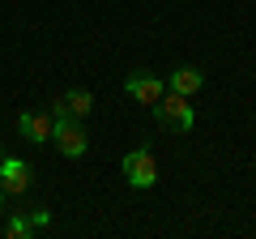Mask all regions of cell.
<instances>
[{"label":"cell","mask_w":256,"mask_h":239,"mask_svg":"<svg viewBox=\"0 0 256 239\" xmlns=\"http://www.w3.org/2000/svg\"><path fill=\"white\" fill-rule=\"evenodd\" d=\"M154 120L162 124L166 132H188L192 128V107H188V94H175V90H166L162 98L154 102Z\"/></svg>","instance_id":"6da1fadb"},{"label":"cell","mask_w":256,"mask_h":239,"mask_svg":"<svg viewBox=\"0 0 256 239\" xmlns=\"http://www.w3.org/2000/svg\"><path fill=\"white\" fill-rule=\"evenodd\" d=\"M52 141H56V150H60L64 158H82L86 150H90V137H86V128L77 124V116H56Z\"/></svg>","instance_id":"7a4b0ae2"},{"label":"cell","mask_w":256,"mask_h":239,"mask_svg":"<svg viewBox=\"0 0 256 239\" xmlns=\"http://www.w3.org/2000/svg\"><path fill=\"white\" fill-rule=\"evenodd\" d=\"M30 180H34V171H30V162H26V158L0 154V188H4L9 196L30 192Z\"/></svg>","instance_id":"3957f363"},{"label":"cell","mask_w":256,"mask_h":239,"mask_svg":"<svg viewBox=\"0 0 256 239\" xmlns=\"http://www.w3.org/2000/svg\"><path fill=\"white\" fill-rule=\"evenodd\" d=\"M124 180L132 188H154L158 184V162L150 150H132V154L124 158Z\"/></svg>","instance_id":"277c9868"},{"label":"cell","mask_w":256,"mask_h":239,"mask_svg":"<svg viewBox=\"0 0 256 239\" xmlns=\"http://www.w3.org/2000/svg\"><path fill=\"white\" fill-rule=\"evenodd\" d=\"M52 128H56V116H47V111H26V116H18V132L26 141H34V146L52 141Z\"/></svg>","instance_id":"5b68a950"},{"label":"cell","mask_w":256,"mask_h":239,"mask_svg":"<svg viewBox=\"0 0 256 239\" xmlns=\"http://www.w3.org/2000/svg\"><path fill=\"white\" fill-rule=\"evenodd\" d=\"M124 94H128V98H137L141 107H154V102L166 94V86L158 82V77H141L137 73V77H128V82H124Z\"/></svg>","instance_id":"8992f818"},{"label":"cell","mask_w":256,"mask_h":239,"mask_svg":"<svg viewBox=\"0 0 256 239\" xmlns=\"http://www.w3.org/2000/svg\"><path fill=\"white\" fill-rule=\"evenodd\" d=\"M201 86H205V73H201V68H175V73H171V82H166V90H175V94H196V90H201Z\"/></svg>","instance_id":"52a82bcc"},{"label":"cell","mask_w":256,"mask_h":239,"mask_svg":"<svg viewBox=\"0 0 256 239\" xmlns=\"http://www.w3.org/2000/svg\"><path fill=\"white\" fill-rule=\"evenodd\" d=\"M64 107H68V116L82 120V116H90V111H94V94L90 90H68V94H64Z\"/></svg>","instance_id":"ba28073f"},{"label":"cell","mask_w":256,"mask_h":239,"mask_svg":"<svg viewBox=\"0 0 256 239\" xmlns=\"http://www.w3.org/2000/svg\"><path fill=\"white\" fill-rule=\"evenodd\" d=\"M4 235H9V239H30V235H34V226H30L26 214H13L9 226H4Z\"/></svg>","instance_id":"9c48e42d"},{"label":"cell","mask_w":256,"mask_h":239,"mask_svg":"<svg viewBox=\"0 0 256 239\" xmlns=\"http://www.w3.org/2000/svg\"><path fill=\"white\" fill-rule=\"evenodd\" d=\"M26 218H30V226H34V230H43V226H52V214H47L43 205H30V214H26Z\"/></svg>","instance_id":"30bf717a"},{"label":"cell","mask_w":256,"mask_h":239,"mask_svg":"<svg viewBox=\"0 0 256 239\" xmlns=\"http://www.w3.org/2000/svg\"><path fill=\"white\" fill-rule=\"evenodd\" d=\"M0 210H4V188H0Z\"/></svg>","instance_id":"8fae6325"}]
</instances>
